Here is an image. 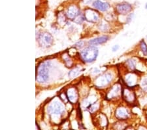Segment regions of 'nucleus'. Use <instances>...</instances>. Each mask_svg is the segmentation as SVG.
Returning <instances> with one entry per match:
<instances>
[{
    "label": "nucleus",
    "instance_id": "obj_1",
    "mask_svg": "<svg viewBox=\"0 0 147 130\" xmlns=\"http://www.w3.org/2000/svg\"><path fill=\"white\" fill-rule=\"evenodd\" d=\"M98 55V49L94 46H89L80 52V56L86 63H92L96 60Z\"/></svg>",
    "mask_w": 147,
    "mask_h": 130
},
{
    "label": "nucleus",
    "instance_id": "obj_2",
    "mask_svg": "<svg viewBox=\"0 0 147 130\" xmlns=\"http://www.w3.org/2000/svg\"><path fill=\"white\" fill-rule=\"evenodd\" d=\"M49 62L42 63L39 65L38 68V74L36 78V81L39 83L46 82L49 79Z\"/></svg>",
    "mask_w": 147,
    "mask_h": 130
},
{
    "label": "nucleus",
    "instance_id": "obj_3",
    "mask_svg": "<svg viewBox=\"0 0 147 130\" xmlns=\"http://www.w3.org/2000/svg\"><path fill=\"white\" fill-rule=\"evenodd\" d=\"M38 42L41 47H51L54 42L53 36L49 32H41L38 37Z\"/></svg>",
    "mask_w": 147,
    "mask_h": 130
},
{
    "label": "nucleus",
    "instance_id": "obj_4",
    "mask_svg": "<svg viewBox=\"0 0 147 130\" xmlns=\"http://www.w3.org/2000/svg\"><path fill=\"white\" fill-rule=\"evenodd\" d=\"M48 111L51 115L60 116L64 112V106L60 101H55L49 105Z\"/></svg>",
    "mask_w": 147,
    "mask_h": 130
},
{
    "label": "nucleus",
    "instance_id": "obj_5",
    "mask_svg": "<svg viewBox=\"0 0 147 130\" xmlns=\"http://www.w3.org/2000/svg\"><path fill=\"white\" fill-rule=\"evenodd\" d=\"M84 16L85 20H86L90 22L96 23L98 22L99 19V13L97 11L92 9H86L84 12Z\"/></svg>",
    "mask_w": 147,
    "mask_h": 130
},
{
    "label": "nucleus",
    "instance_id": "obj_6",
    "mask_svg": "<svg viewBox=\"0 0 147 130\" xmlns=\"http://www.w3.org/2000/svg\"><path fill=\"white\" fill-rule=\"evenodd\" d=\"M117 12L120 15H126L131 11L132 7L131 5L127 3L118 4L116 7Z\"/></svg>",
    "mask_w": 147,
    "mask_h": 130
},
{
    "label": "nucleus",
    "instance_id": "obj_7",
    "mask_svg": "<svg viewBox=\"0 0 147 130\" xmlns=\"http://www.w3.org/2000/svg\"><path fill=\"white\" fill-rule=\"evenodd\" d=\"M113 79V76L110 73H107L98 78L96 80V84L99 86H105L107 84H109Z\"/></svg>",
    "mask_w": 147,
    "mask_h": 130
},
{
    "label": "nucleus",
    "instance_id": "obj_8",
    "mask_svg": "<svg viewBox=\"0 0 147 130\" xmlns=\"http://www.w3.org/2000/svg\"><path fill=\"white\" fill-rule=\"evenodd\" d=\"M66 96L69 101L71 103H75L79 99V95L75 88L69 89L66 93Z\"/></svg>",
    "mask_w": 147,
    "mask_h": 130
},
{
    "label": "nucleus",
    "instance_id": "obj_9",
    "mask_svg": "<svg viewBox=\"0 0 147 130\" xmlns=\"http://www.w3.org/2000/svg\"><path fill=\"white\" fill-rule=\"evenodd\" d=\"M79 14L80 11L77 7L75 5H71L67 9V13H66V15H67V18L73 20L79 15Z\"/></svg>",
    "mask_w": 147,
    "mask_h": 130
},
{
    "label": "nucleus",
    "instance_id": "obj_10",
    "mask_svg": "<svg viewBox=\"0 0 147 130\" xmlns=\"http://www.w3.org/2000/svg\"><path fill=\"white\" fill-rule=\"evenodd\" d=\"M93 6L95 8L101 11H107L110 7V5L107 3H104L99 0H96L93 3Z\"/></svg>",
    "mask_w": 147,
    "mask_h": 130
},
{
    "label": "nucleus",
    "instance_id": "obj_11",
    "mask_svg": "<svg viewBox=\"0 0 147 130\" xmlns=\"http://www.w3.org/2000/svg\"><path fill=\"white\" fill-rule=\"evenodd\" d=\"M109 36L107 35H103V36L96 37L93 39L90 40L88 42V44L90 46H97V45H100L105 43L108 41Z\"/></svg>",
    "mask_w": 147,
    "mask_h": 130
},
{
    "label": "nucleus",
    "instance_id": "obj_12",
    "mask_svg": "<svg viewBox=\"0 0 147 130\" xmlns=\"http://www.w3.org/2000/svg\"><path fill=\"white\" fill-rule=\"evenodd\" d=\"M116 116L119 120H125L129 116V112L125 108H119L116 111Z\"/></svg>",
    "mask_w": 147,
    "mask_h": 130
},
{
    "label": "nucleus",
    "instance_id": "obj_13",
    "mask_svg": "<svg viewBox=\"0 0 147 130\" xmlns=\"http://www.w3.org/2000/svg\"><path fill=\"white\" fill-rule=\"evenodd\" d=\"M120 91V86L118 85H115V86L113 87V88L111 89L109 93H108V97L109 98H113L115 97L116 96L118 95Z\"/></svg>",
    "mask_w": 147,
    "mask_h": 130
},
{
    "label": "nucleus",
    "instance_id": "obj_14",
    "mask_svg": "<svg viewBox=\"0 0 147 130\" xmlns=\"http://www.w3.org/2000/svg\"><path fill=\"white\" fill-rule=\"evenodd\" d=\"M126 83L129 86H133L137 81L136 76L134 74H129L126 76Z\"/></svg>",
    "mask_w": 147,
    "mask_h": 130
},
{
    "label": "nucleus",
    "instance_id": "obj_15",
    "mask_svg": "<svg viewBox=\"0 0 147 130\" xmlns=\"http://www.w3.org/2000/svg\"><path fill=\"white\" fill-rule=\"evenodd\" d=\"M124 93V96L125 99H126L127 101L128 102H131V101H134L135 99V95L133 93V92L130 91L129 90H125Z\"/></svg>",
    "mask_w": 147,
    "mask_h": 130
},
{
    "label": "nucleus",
    "instance_id": "obj_16",
    "mask_svg": "<svg viewBox=\"0 0 147 130\" xmlns=\"http://www.w3.org/2000/svg\"><path fill=\"white\" fill-rule=\"evenodd\" d=\"M80 68H79V67H77L74 68V69H73L70 71L69 72V76L70 78H73L76 76H77L78 74H79V73L80 72Z\"/></svg>",
    "mask_w": 147,
    "mask_h": 130
},
{
    "label": "nucleus",
    "instance_id": "obj_17",
    "mask_svg": "<svg viewBox=\"0 0 147 130\" xmlns=\"http://www.w3.org/2000/svg\"><path fill=\"white\" fill-rule=\"evenodd\" d=\"M140 47H141V51L143 52V55L144 56H147V46L144 41H141V44H140Z\"/></svg>",
    "mask_w": 147,
    "mask_h": 130
},
{
    "label": "nucleus",
    "instance_id": "obj_18",
    "mask_svg": "<svg viewBox=\"0 0 147 130\" xmlns=\"http://www.w3.org/2000/svg\"><path fill=\"white\" fill-rule=\"evenodd\" d=\"M85 19V18H84V15H78L77 17H76L74 20H73V21H74V22H75V23H77V24H80V23H82L83 21H84V20Z\"/></svg>",
    "mask_w": 147,
    "mask_h": 130
},
{
    "label": "nucleus",
    "instance_id": "obj_19",
    "mask_svg": "<svg viewBox=\"0 0 147 130\" xmlns=\"http://www.w3.org/2000/svg\"><path fill=\"white\" fill-rule=\"evenodd\" d=\"M141 86L142 89H143L144 91L147 92V78H144L142 80Z\"/></svg>",
    "mask_w": 147,
    "mask_h": 130
},
{
    "label": "nucleus",
    "instance_id": "obj_20",
    "mask_svg": "<svg viewBox=\"0 0 147 130\" xmlns=\"http://www.w3.org/2000/svg\"><path fill=\"white\" fill-rule=\"evenodd\" d=\"M126 64L127 66H128V67L132 70L135 69V68H136V62H135L134 60H132V59H130V60L127 61L126 62Z\"/></svg>",
    "mask_w": 147,
    "mask_h": 130
},
{
    "label": "nucleus",
    "instance_id": "obj_21",
    "mask_svg": "<svg viewBox=\"0 0 147 130\" xmlns=\"http://www.w3.org/2000/svg\"><path fill=\"white\" fill-rule=\"evenodd\" d=\"M75 47H77V48H82L84 46V42H82V41H80L79 42H77V43H76L75 45Z\"/></svg>",
    "mask_w": 147,
    "mask_h": 130
},
{
    "label": "nucleus",
    "instance_id": "obj_22",
    "mask_svg": "<svg viewBox=\"0 0 147 130\" xmlns=\"http://www.w3.org/2000/svg\"><path fill=\"white\" fill-rule=\"evenodd\" d=\"M118 49H119V46H118V45H116V46H115L113 47L112 49H113V51L115 52V51H117Z\"/></svg>",
    "mask_w": 147,
    "mask_h": 130
},
{
    "label": "nucleus",
    "instance_id": "obj_23",
    "mask_svg": "<svg viewBox=\"0 0 147 130\" xmlns=\"http://www.w3.org/2000/svg\"><path fill=\"white\" fill-rule=\"evenodd\" d=\"M145 8H146V9L147 10V3H146V5H145Z\"/></svg>",
    "mask_w": 147,
    "mask_h": 130
}]
</instances>
